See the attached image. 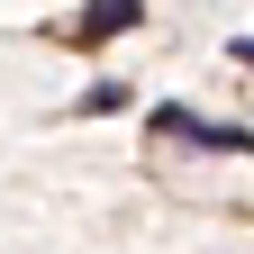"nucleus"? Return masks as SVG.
Returning <instances> with one entry per match:
<instances>
[{
	"mask_svg": "<svg viewBox=\"0 0 254 254\" xmlns=\"http://www.w3.org/2000/svg\"><path fill=\"white\" fill-rule=\"evenodd\" d=\"M154 136H190V145H218V154H245L254 145L245 127H209V118H190V109H154Z\"/></svg>",
	"mask_w": 254,
	"mask_h": 254,
	"instance_id": "nucleus-1",
	"label": "nucleus"
},
{
	"mask_svg": "<svg viewBox=\"0 0 254 254\" xmlns=\"http://www.w3.org/2000/svg\"><path fill=\"white\" fill-rule=\"evenodd\" d=\"M127 18H136V9H127V0H100V9H91V18H82V37H118V27H127Z\"/></svg>",
	"mask_w": 254,
	"mask_h": 254,
	"instance_id": "nucleus-2",
	"label": "nucleus"
},
{
	"mask_svg": "<svg viewBox=\"0 0 254 254\" xmlns=\"http://www.w3.org/2000/svg\"><path fill=\"white\" fill-rule=\"evenodd\" d=\"M236 64H254V37H236Z\"/></svg>",
	"mask_w": 254,
	"mask_h": 254,
	"instance_id": "nucleus-3",
	"label": "nucleus"
}]
</instances>
